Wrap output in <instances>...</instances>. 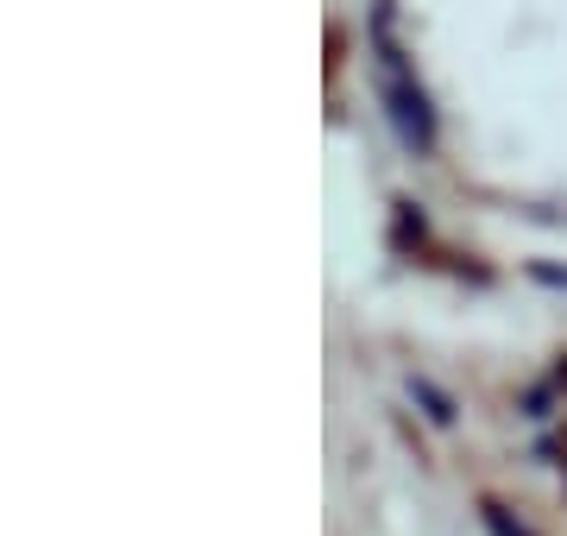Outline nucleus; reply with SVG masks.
<instances>
[{
	"label": "nucleus",
	"mask_w": 567,
	"mask_h": 536,
	"mask_svg": "<svg viewBox=\"0 0 567 536\" xmlns=\"http://www.w3.org/2000/svg\"><path fill=\"white\" fill-rule=\"evenodd\" d=\"M379 95H385V107H391V121H398V133H404V145L429 152V140H435V126H429V102H423V89H410L404 58L391 51L385 13H379Z\"/></svg>",
	"instance_id": "obj_1"
},
{
	"label": "nucleus",
	"mask_w": 567,
	"mask_h": 536,
	"mask_svg": "<svg viewBox=\"0 0 567 536\" xmlns=\"http://www.w3.org/2000/svg\"><path fill=\"white\" fill-rule=\"evenodd\" d=\"M410 392H416V398H423V404H429V416H435V423H454V404H447V398L435 392L429 379H410Z\"/></svg>",
	"instance_id": "obj_2"
}]
</instances>
